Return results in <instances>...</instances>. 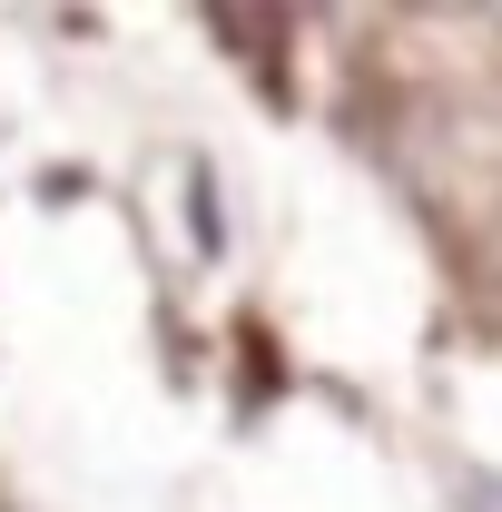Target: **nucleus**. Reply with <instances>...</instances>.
<instances>
[{"label": "nucleus", "instance_id": "1", "mask_svg": "<svg viewBox=\"0 0 502 512\" xmlns=\"http://www.w3.org/2000/svg\"><path fill=\"white\" fill-rule=\"evenodd\" d=\"M473 503H493V512H502V473H483V483H473Z\"/></svg>", "mask_w": 502, "mask_h": 512}]
</instances>
